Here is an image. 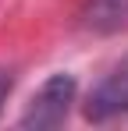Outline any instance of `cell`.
I'll list each match as a JSON object with an SVG mask.
<instances>
[{"label":"cell","instance_id":"6da1fadb","mask_svg":"<svg viewBox=\"0 0 128 131\" xmlns=\"http://www.w3.org/2000/svg\"><path fill=\"white\" fill-rule=\"evenodd\" d=\"M75 103V78L71 74H50L46 82L39 85V92L29 99V106L21 113V128H36V131H50L61 128L68 121V110Z\"/></svg>","mask_w":128,"mask_h":131},{"label":"cell","instance_id":"7a4b0ae2","mask_svg":"<svg viewBox=\"0 0 128 131\" xmlns=\"http://www.w3.org/2000/svg\"><path fill=\"white\" fill-rule=\"evenodd\" d=\"M128 113V57H121L110 67L100 85L89 92L85 99V117L89 121H110V117H125Z\"/></svg>","mask_w":128,"mask_h":131},{"label":"cell","instance_id":"3957f363","mask_svg":"<svg viewBox=\"0 0 128 131\" xmlns=\"http://www.w3.org/2000/svg\"><path fill=\"white\" fill-rule=\"evenodd\" d=\"M128 18V0H89V25L114 28Z\"/></svg>","mask_w":128,"mask_h":131},{"label":"cell","instance_id":"277c9868","mask_svg":"<svg viewBox=\"0 0 128 131\" xmlns=\"http://www.w3.org/2000/svg\"><path fill=\"white\" fill-rule=\"evenodd\" d=\"M11 85H14V82H11V71L0 67V106H4V99L11 96Z\"/></svg>","mask_w":128,"mask_h":131}]
</instances>
